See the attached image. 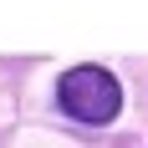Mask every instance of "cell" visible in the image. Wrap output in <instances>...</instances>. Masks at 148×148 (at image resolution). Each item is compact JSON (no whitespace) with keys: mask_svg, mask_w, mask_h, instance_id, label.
I'll list each match as a JSON object with an SVG mask.
<instances>
[{"mask_svg":"<svg viewBox=\"0 0 148 148\" xmlns=\"http://www.w3.org/2000/svg\"><path fill=\"white\" fill-rule=\"evenodd\" d=\"M56 92H61V107L77 123H112L123 112V87H118V77L102 72V66H72Z\"/></svg>","mask_w":148,"mask_h":148,"instance_id":"1","label":"cell"}]
</instances>
